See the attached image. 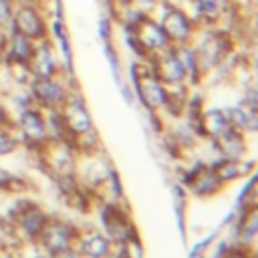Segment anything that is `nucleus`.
<instances>
[{
    "mask_svg": "<svg viewBox=\"0 0 258 258\" xmlns=\"http://www.w3.org/2000/svg\"><path fill=\"white\" fill-rule=\"evenodd\" d=\"M161 28H163L167 40L185 42L189 38V32H191V22L179 8L167 6L163 10V16H161Z\"/></svg>",
    "mask_w": 258,
    "mask_h": 258,
    "instance_id": "7ed1b4c3",
    "label": "nucleus"
},
{
    "mask_svg": "<svg viewBox=\"0 0 258 258\" xmlns=\"http://www.w3.org/2000/svg\"><path fill=\"white\" fill-rule=\"evenodd\" d=\"M131 32L137 36V40L143 44L145 50H161L167 46V36L161 28L159 22L151 20V18H141L135 26H131Z\"/></svg>",
    "mask_w": 258,
    "mask_h": 258,
    "instance_id": "20e7f679",
    "label": "nucleus"
},
{
    "mask_svg": "<svg viewBox=\"0 0 258 258\" xmlns=\"http://www.w3.org/2000/svg\"><path fill=\"white\" fill-rule=\"evenodd\" d=\"M12 0H0V26L12 22Z\"/></svg>",
    "mask_w": 258,
    "mask_h": 258,
    "instance_id": "4be33fe9",
    "label": "nucleus"
},
{
    "mask_svg": "<svg viewBox=\"0 0 258 258\" xmlns=\"http://www.w3.org/2000/svg\"><path fill=\"white\" fill-rule=\"evenodd\" d=\"M236 173H238V167H236L234 161H222L220 165H216V175L218 177L228 179V177H234Z\"/></svg>",
    "mask_w": 258,
    "mask_h": 258,
    "instance_id": "412c9836",
    "label": "nucleus"
},
{
    "mask_svg": "<svg viewBox=\"0 0 258 258\" xmlns=\"http://www.w3.org/2000/svg\"><path fill=\"white\" fill-rule=\"evenodd\" d=\"M204 125H206V129H208L212 135H218V133H222L226 127H230L228 121H226V117H224V113L218 111V109H212V111L206 113Z\"/></svg>",
    "mask_w": 258,
    "mask_h": 258,
    "instance_id": "ddd939ff",
    "label": "nucleus"
},
{
    "mask_svg": "<svg viewBox=\"0 0 258 258\" xmlns=\"http://www.w3.org/2000/svg\"><path fill=\"white\" fill-rule=\"evenodd\" d=\"M216 137L220 139L222 151H224L230 159H236V157L242 153V139H240V135H238L234 129L226 127V129H224L222 133H218Z\"/></svg>",
    "mask_w": 258,
    "mask_h": 258,
    "instance_id": "f8f14e48",
    "label": "nucleus"
},
{
    "mask_svg": "<svg viewBox=\"0 0 258 258\" xmlns=\"http://www.w3.org/2000/svg\"><path fill=\"white\" fill-rule=\"evenodd\" d=\"M10 24H12L14 32H20L22 36H26L30 40L44 38V34H46V24H44L42 16L38 14V10L32 6H20L18 10H14Z\"/></svg>",
    "mask_w": 258,
    "mask_h": 258,
    "instance_id": "f257e3e1",
    "label": "nucleus"
},
{
    "mask_svg": "<svg viewBox=\"0 0 258 258\" xmlns=\"http://www.w3.org/2000/svg\"><path fill=\"white\" fill-rule=\"evenodd\" d=\"M107 250H109V242H107L103 236H91V238L85 240V244H83V252L89 254V256H93V258L105 256Z\"/></svg>",
    "mask_w": 258,
    "mask_h": 258,
    "instance_id": "dca6fc26",
    "label": "nucleus"
},
{
    "mask_svg": "<svg viewBox=\"0 0 258 258\" xmlns=\"http://www.w3.org/2000/svg\"><path fill=\"white\" fill-rule=\"evenodd\" d=\"M135 2H139V6H151L153 4V0H135Z\"/></svg>",
    "mask_w": 258,
    "mask_h": 258,
    "instance_id": "a878e982",
    "label": "nucleus"
},
{
    "mask_svg": "<svg viewBox=\"0 0 258 258\" xmlns=\"http://www.w3.org/2000/svg\"><path fill=\"white\" fill-rule=\"evenodd\" d=\"M58 258H77L71 250H67V248H62V250H58Z\"/></svg>",
    "mask_w": 258,
    "mask_h": 258,
    "instance_id": "b1692460",
    "label": "nucleus"
},
{
    "mask_svg": "<svg viewBox=\"0 0 258 258\" xmlns=\"http://www.w3.org/2000/svg\"><path fill=\"white\" fill-rule=\"evenodd\" d=\"M14 139L8 135V133H0V155H4V153H10L12 149H14Z\"/></svg>",
    "mask_w": 258,
    "mask_h": 258,
    "instance_id": "5701e85b",
    "label": "nucleus"
},
{
    "mask_svg": "<svg viewBox=\"0 0 258 258\" xmlns=\"http://www.w3.org/2000/svg\"><path fill=\"white\" fill-rule=\"evenodd\" d=\"M44 226V216L38 212V210H30L24 214L22 218V228L28 232V234H38Z\"/></svg>",
    "mask_w": 258,
    "mask_h": 258,
    "instance_id": "f3484780",
    "label": "nucleus"
},
{
    "mask_svg": "<svg viewBox=\"0 0 258 258\" xmlns=\"http://www.w3.org/2000/svg\"><path fill=\"white\" fill-rule=\"evenodd\" d=\"M69 244V234L62 226H54L50 228V232L46 234V246L52 250V252H58L62 248H67Z\"/></svg>",
    "mask_w": 258,
    "mask_h": 258,
    "instance_id": "2eb2a0df",
    "label": "nucleus"
},
{
    "mask_svg": "<svg viewBox=\"0 0 258 258\" xmlns=\"http://www.w3.org/2000/svg\"><path fill=\"white\" fill-rule=\"evenodd\" d=\"M224 117H226L228 125H232V127H236V129H246L248 123H250V119L254 117V113L248 115V113H246L244 109H240V107H230V109H226Z\"/></svg>",
    "mask_w": 258,
    "mask_h": 258,
    "instance_id": "4468645a",
    "label": "nucleus"
},
{
    "mask_svg": "<svg viewBox=\"0 0 258 258\" xmlns=\"http://www.w3.org/2000/svg\"><path fill=\"white\" fill-rule=\"evenodd\" d=\"M0 115H2V105H0Z\"/></svg>",
    "mask_w": 258,
    "mask_h": 258,
    "instance_id": "bb28decb",
    "label": "nucleus"
},
{
    "mask_svg": "<svg viewBox=\"0 0 258 258\" xmlns=\"http://www.w3.org/2000/svg\"><path fill=\"white\" fill-rule=\"evenodd\" d=\"M50 30H52V34H54L56 42L60 44V50H62V56H64L67 69H69V71H73V52H71L69 30H67L64 22H62V20H58V18H54V20H52V26H50Z\"/></svg>",
    "mask_w": 258,
    "mask_h": 258,
    "instance_id": "9b49d317",
    "label": "nucleus"
},
{
    "mask_svg": "<svg viewBox=\"0 0 258 258\" xmlns=\"http://www.w3.org/2000/svg\"><path fill=\"white\" fill-rule=\"evenodd\" d=\"M20 127L24 131V135L32 141H38V139L44 137V121L32 109H26V111L20 113Z\"/></svg>",
    "mask_w": 258,
    "mask_h": 258,
    "instance_id": "6e6552de",
    "label": "nucleus"
},
{
    "mask_svg": "<svg viewBox=\"0 0 258 258\" xmlns=\"http://www.w3.org/2000/svg\"><path fill=\"white\" fill-rule=\"evenodd\" d=\"M8 181H10V175L0 169V185H4V183H8Z\"/></svg>",
    "mask_w": 258,
    "mask_h": 258,
    "instance_id": "393cba45",
    "label": "nucleus"
},
{
    "mask_svg": "<svg viewBox=\"0 0 258 258\" xmlns=\"http://www.w3.org/2000/svg\"><path fill=\"white\" fill-rule=\"evenodd\" d=\"M32 54H34V46H32V40L22 36L20 32H14L12 38H10V56L20 62V64H26L28 60H32Z\"/></svg>",
    "mask_w": 258,
    "mask_h": 258,
    "instance_id": "1a4fd4ad",
    "label": "nucleus"
},
{
    "mask_svg": "<svg viewBox=\"0 0 258 258\" xmlns=\"http://www.w3.org/2000/svg\"><path fill=\"white\" fill-rule=\"evenodd\" d=\"M131 73H133L135 89H137V93H139V97H141L145 107H161V105L167 103V93H165L163 85L159 83V79L151 77L147 71L143 75H139L135 71V67L131 69Z\"/></svg>",
    "mask_w": 258,
    "mask_h": 258,
    "instance_id": "f03ea898",
    "label": "nucleus"
},
{
    "mask_svg": "<svg viewBox=\"0 0 258 258\" xmlns=\"http://www.w3.org/2000/svg\"><path fill=\"white\" fill-rule=\"evenodd\" d=\"M234 258H242V256H234Z\"/></svg>",
    "mask_w": 258,
    "mask_h": 258,
    "instance_id": "cd10ccee",
    "label": "nucleus"
},
{
    "mask_svg": "<svg viewBox=\"0 0 258 258\" xmlns=\"http://www.w3.org/2000/svg\"><path fill=\"white\" fill-rule=\"evenodd\" d=\"M196 6L206 16H216L220 12V0H196Z\"/></svg>",
    "mask_w": 258,
    "mask_h": 258,
    "instance_id": "6ab92c4d",
    "label": "nucleus"
},
{
    "mask_svg": "<svg viewBox=\"0 0 258 258\" xmlns=\"http://www.w3.org/2000/svg\"><path fill=\"white\" fill-rule=\"evenodd\" d=\"M185 75L187 73H185L181 60L177 58L175 50H169V52H165L159 58V64H157V77H159V81H165V83L175 85V83H181Z\"/></svg>",
    "mask_w": 258,
    "mask_h": 258,
    "instance_id": "423d86ee",
    "label": "nucleus"
},
{
    "mask_svg": "<svg viewBox=\"0 0 258 258\" xmlns=\"http://www.w3.org/2000/svg\"><path fill=\"white\" fill-rule=\"evenodd\" d=\"M32 95L48 107H54L64 101V89L50 77H36L32 81Z\"/></svg>",
    "mask_w": 258,
    "mask_h": 258,
    "instance_id": "39448f33",
    "label": "nucleus"
},
{
    "mask_svg": "<svg viewBox=\"0 0 258 258\" xmlns=\"http://www.w3.org/2000/svg\"><path fill=\"white\" fill-rule=\"evenodd\" d=\"M32 58H34L32 71L36 77H50L54 73V56H52V50L46 42H42V46L38 50H34Z\"/></svg>",
    "mask_w": 258,
    "mask_h": 258,
    "instance_id": "9d476101",
    "label": "nucleus"
},
{
    "mask_svg": "<svg viewBox=\"0 0 258 258\" xmlns=\"http://www.w3.org/2000/svg\"><path fill=\"white\" fill-rule=\"evenodd\" d=\"M64 125L75 131V133H87L91 131V117L83 105V101L75 99L67 105V113H64Z\"/></svg>",
    "mask_w": 258,
    "mask_h": 258,
    "instance_id": "0eeeda50",
    "label": "nucleus"
},
{
    "mask_svg": "<svg viewBox=\"0 0 258 258\" xmlns=\"http://www.w3.org/2000/svg\"><path fill=\"white\" fill-rule=\"evenodd\" d=\"M97 32H99V38H101L103 42L111 40L113 24H111V20H109L107 16H101V18H99V22H97Z\"/></svg>",
    "mask_w": 258,
    "mask_h": 258,
    "instance_id": "aec40b11",
    "label": "nucleus"
},
{
    "mask_svg": "<svg viewBox=\"0 0 258 258\" xmlns=\"http://www.w3.org/2000/svg\"><path fill=\"white\" fill-rule=\"evenodd\" d=\"M218 175L216 173H202V175H198V179L194 181V189L198 191V194H202V196H206V194H212L216 187H218Z\"/></svg>",
    "mask_w": 258,
    "mask_h": 258,
    "instance_id": "a211bd4d",
    "label": "nucleus"
}]
</instances>
